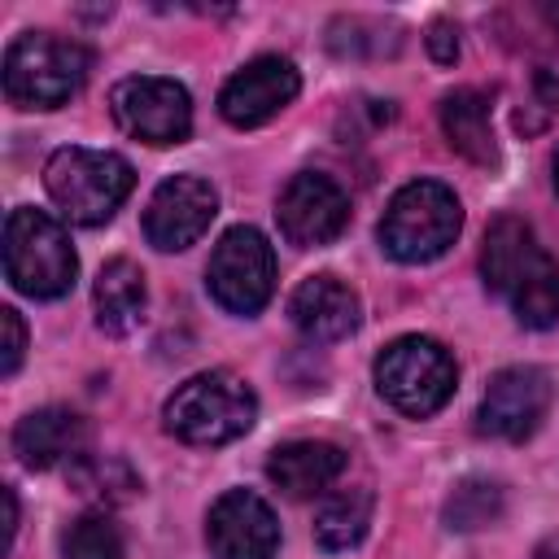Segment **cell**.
<instances>
[{"mask_svg": "<svg viewBox=\"0 0 559 559\" xmlns=\"http://www.w3.org/2000/svg\"><path fill=\"white\" fill-rule=\"evenodd\" d=\"M92 74V48L57 31H22L4 48V96L17 109H61Z\"/></svg>", "mask_w": 559, "mask_h": 559, "instance_id": "6da1fadb", "label": "cell"}, {"mask_svg": "<svg viewBox=\"0 0 559 559\" xmlns=\"http://www.w3.org/2000/svg\"><path fill=\"white\" fill-rule=\"evenodd\" d=\"M258 419V393L236 371H197L188 376L162 406V424L170 437L188 445H227L245 437Z\"/></svg>", "mask_w": 559, "mask_h": 559, "instance_id": "7a4b0ae2", "label": "cell"}, {"mask_svg": "<svg viewBox=\"0 0 559 559\" xmlns=\"http://www.w3.org/2000/svg\"><path fill=\"white\" fill-rule=\"evenodd\" d=\"M44 188L70 223L96 227V223H109L118 214V205L131 197L135 170L118 153L70 144L44 162Z\"/></svg>", "mask_w": 559, "mask_h": 559, "instance_id": "3957f363", "label": "cell"}, {"mask_svg": "<svg viewBox=\"0 0 559 559\" xmlns=\"http://www.w3.org/2000/svg\"><path fill=\"white\" fill-rule=\"evenodd\" d=\"M4 275L17 293H26L35 301L66 297L74 288V275H79V258H74L66 227L52 214L31 210V205L9 210V218H4Z\"/></svg>", "mask_w": 559, "mask_h": 559, "instance_id": "277c9868", "label": "cell"}, {"mask_svg": "<svg viewBox=\"0 0 559 559\" xmlns=\"http://www.w3.org/2000/svg\"><path fill=\"white\" fill-rule=\"evenodd\" d=\"M463 227L459 197L437 179H411L393 192L380 218V249L393 262H432L441 258Z\"/></svg>", "mask_w": 559, "mask_h": 559, "instance_id": "5b68a950", "label": "cell"}, {"mask_svg": "<svg viewBox=\"0 0 559 559\" xmlns=\"http://www.w3.org/2000/svg\"><path fill=\"white\" fill-rule=\"evenodd\" d=\"M454 380H459L454 354L432 336H397L376 358L380 397L411 419L437 415L454 397Z\"/></svg>", "mask_w": 559, "mask_h": 559, "instance_id": "8992f818", "label": "cell"}, {"mask_svg": "<svg viewBox=\"0 0 559 559\" xmlns=\"http://www.w3.org/2000/svg\"><path fill=\"white\" fill-rule=\"evenodd\" d=\"M205 288L227 314H258L275 293V253L258 227H231L218 236Z\"/></svg>", "mask_w": 559, "mask_h": 559, "instance_id": "52a82bcc", "label": "cell"}, {"mask_svg": "<svg viewBox=\"0 0 559 559\" xmlns=\"http://www.w3.org/2000/svg\"><path fill=\"white\" fill-rule=\"evenodd\" d=\"M114 122L144 144H183L192 135V96L166 74H131L109 92Z\"/></svg>", "mask_w": 559, "mask_h": 559, "instance_id": "ba28073f", "label": "cell"}, {"mask_svg": "<svg viewBox=\"0 0 559 559\" xmlns=\"http://www.w3.org/2000/svg\"><path fill=\"white\" fill-rule=\"evenodd\" d=\"M550 397L555 384L542 367H502L485 384V397L476 406V432L493 441H528L542 428Z\"/></svg>", "mask_w": 559, "mask_h": 559, "instance_id": "9c48e42d", "label": "cell"}, {"mask_svg": "<svg viewBox=\"0 0 559 559\" xmlns=\"http://www.w3.org/2000/svg\"><path fill=\"white\" fill-rule=\"evenodd\" d=\"M280 236L297 249L332 245L349 223V197L345 188L323 170H297L275 201Z\"/></svg>", "mask_w": 559, "mask_h": 559, "instance_id": "30bf717a", "label": "cell"}, {"mask_svg": "<svg viewBox=\"0 0 559 559\" xmlns=\"http://www.w3.org/2000/svg\"><path fill=\"white\" fill-rule=\"evenodd\" d=\"M218 214V192L201 175H170L153 188L144 210V236L162 253H179L197 245Z\"/></svg>", "mask_w": 559, "mask_h": 559, "instance_id": "8fae6325", "label": "cell"}, {"mask_svg": "<svg viewBox=\"0 0 559 559\" xmlns=\"http://www.w3.org/2000/svg\"><path fill=\"white\" fill-rule=\"evenodd\" d=\"M205 542L214 559H271L280 550V520L253 489H227L205 515Z\"/></svg>", "mask_w": 559, "mask_h": 559, "instance_id": "7c38bea8", "label": "cell"}, {"mask_svg": "<svg viewBox=\"0 0 559 559\" xmlns=\"http://www.w3.org/2000/svg\"><path fill=\"white\" fill-rule=\"evenodd\" d=\"M301 92V74L288 57H253L249 66H240L223 92H218V114L231 127H262L271 122L284 105H293V96Z\"/></svg>", "mask_w": 559, "mask_h": 559, "instance_id": "4fadbf2b", "label": "cell"}, {"mask_svg": "<svg viewBox=\"0 0 559 559\" xmlns=\"http://www.w3.org/2000/svg\"><path fill=\"white\" fill-rule=\"evenodd\" d=\"M288 319H293V328L306 336V341H314V345H328V341H345L354 328H358V319H362V301H358V293L345 284V280H336V275H310V280H301L297 288H293V297H288Z\"/></svg>", "mask_w": 559, "mask_h": 559, "instance_id": "5bb4252c", "label": "cell"}, {"mask_svg": "<svg viewBox=\"0 0 559 559\" xmlns=\"http://www.w3.org/2000/svg\"><path fill=\"white\" fill-rule=\"evenodd\" d=\"M87 437H92L87 419L74 415L70 406H39V411L17 419L13 454L26 467L44 472V467H57V463H79L83 450H87Z\"/></svg>", "mask_w": 559, "mask_h": 559, "instance_id": "9a60e30c", "label": "cell"}, {"mask_svg": "<svg viewBox=\"0 0 559 559\" xmlns=\"http://www.w3.org/2000/svg\"><path fill=\"white\" fill-rule=\"evenodd\" d=\"M345 463L349 454L332 441H284L271 450L266 476L288 498H310V493H323L332 480H341Z\"/></svg>", "mask_w": 559, "mask_h": 559, "instance_id": "2e32d148", "label": "cell"}, {"mask_svg": "<svg viewBox=\"0 0 559 559\" xmlns=\"http://www.w3.org/2000/svg\"><path fill=\"white\" fill-rule=\"evenodd\" d=\"M441 131L467 162L476 166L498 162V140L489 127V96L480 87H454L441 96Z\"/></svg>", "mask_w": 559, "mask_h": 559, "instance_id": "e0dca14e", "label": "cell"}, {"mask_svg": "<svg viewBox=\"0 0 559 559\" xmlns=\"http://www.w3.org/2000/svg\"><path fill=\"white\" fill-rule=\"evenodd\" d=\"M92 301H96V323H100V332H109V336H127V332L144 319V301H148L144 271H140L131 258H114V262H105L100 275H96Z\"/></svg>", "mask_w": 559, "mask_h": 559, "instance_id": "ac0fdd59", "label": "cell"}, {"mask_svg": "<svg viewBox=\"0 0 559 559\" xmlns=\"http://www.w3.org/2000/svg\"><path fill=\"white\" fill-rule=\"evenodd\" d=\"M502 297L511 301V310H515V319L524 328H533V332L555 328L559 323V262L546 249H537L520 266V275L507 284Z\"/></svg>", "mask_w": 559, "mask_h": 559, "instance_id": "d6986e66", "label": "cell"}, {"mask_svg": "<svg viewBox=\"0 0 559 559\" xmlns=\"http://www.w3.org/2000/svg\"><path fill=\"white\" fill-rule=\"evenodd\" d=\"M537 236L533 227L520 218V214H498L485 231V245H480V275H485V288L489 293H507V284L515 280V271L537 253Z\"/></svg>", "mask_w": 559, "mask_h": 559, "instance_id": "ffe728a7", "label": "cell"}, {"mask_svg": "<svg viewBox=\"0 0 559 559\" xmlns=\"http://www.w3.org/2000/svg\"><path fill=\"white\" fill-rule=\"evenodd\" d=\"M371 489H341L332 498H323V507L314 511V542L323 550H349L367 537L371 524Z\"/></svg>", "mask_w": 559, "mask_h": 559, "instance_id": "44dd1931", "label": "cell"}, {"mask_svg": "<svg viewBox=\"0 0 559 559\" xmlns=\"http://www.w3.org/2000/svg\"><path fill=\"white\" fill-rule=\"evenodd\" d=\"M70 485H74L83 498L100 502V511H105V507H118V502H127V498L140 493L135 467H131L127 459H118V454H83L79 463H70Z\"/></svg>", "mask_w": 559, "mask_h": 559, "instance_id": "7402d4cb", "label": "cell"}, {"mask_svg": "<svg viewBox=\"0 0 559 559\" xmlns=\"http://www.w3.org/2000/svg\"><path fill=\"white\" fill-rule=\"evenodd\" d=\"M502 511H507V489L498 480H489V476H467V480H459L450 489L441 515H445V524L454 533H476V528L493 524Z\"/></svg>", "mask_w": 559, "mask_h": 559, "instance_id": "603a6c76", "label": "cell"}, {"mask_svg": "<svg viewBox=\"0 0 559 559\" xmlns=\"http://www.w3.org/2000/svg\"><path fill=\"white\" fill-rule=\"evenodd\" d=\"M61 559H122V528L109 511H87L61 533Z\"/></svg>", "mask_w": 559, "mask_h": 559, "instance_id": "cb8c5ba5", "label": "cell"}, {"mask_svg": "<svg viewBox=\"0 0 559 559\" xmlns=\"http://www.w3.org/2000/svg\"><path fill=\"white\" fill-rule=\"evenodd\" d=\"M0 323H4V358H0V376H13L22 367V354H26V323L13 306L0 310Z\"/></svg>", "mask_w": 559, "mask_h": 559, "instance_id": "d4e9b609", "label": "cell"}, {"mask_svg": "<svg viewBox=\"0 0 559 559\" xmlns=\"http://www.w3.org/2000/svg\"><path fill=\"white\" fill-rule=\"evenodd\" d=\"M424 44H428V52H432L437 66H454V61H459V26H454V22L437 17V22L428 26Z\"/></svg>", "mask_w": 559, "mask_h": 559, "instance_id": "484cf974", "label": "cell"}, {"mask_svg": "<svg viewBox=\"0 0 559 559\" xmlns=\"http://www.w3.org/2000/svg\"><path fill=\"white\" fill-rule=\"evenodd\" d=\"M533 87H537V96H542V105H546V109H559V79H555L550 70H537Z\"/></svg>", "mask_w": 559, "mask_h": 559, "instance_id": "4316f807", "label": "cell"}, {"mask_svg": "<svg viewBox=\"0 0 559 559\" xmlns=\"http://www.w3.org/2000/svg\"><path fill=\"white\" fill-rule=\"evenodd\" d=\"M13 533H17V493L4 489V550L13 546Z\"/></svg>", "mask_w": 559, "mask_h": 559, "instance_id": "83f0119b", "label": "cell"}, {"mask_svg": "<svg viewBox=\"0 0 559 559\" xmlns=\"http://www.w3.org/2000/svg\"><path fill=\"white\" fill-rule=\"evenodd\" d=\"M533 559H559V533H555V537H546V542L533 550Z\"/></svg>", "mask_w": 559, "mask_h": 559, "instance_id": "f1b7e54d", "label": "cell"}, {"mask_svg": "<svg viewBox=\"0 0 559 559\" xmlns=\"http://www.w3.org/2000/svg\"><path fill=\"white\" fill-rule=\"evenodd\" d=\"M550 170H555V192H559V153H555V162H550Z\"/></svg>", "mask_w": 559, "mask_h": 559, "instance_id": "f546056e", "label": "cell"}]
</instances>
